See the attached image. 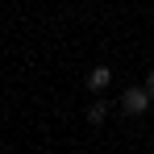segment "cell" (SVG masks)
Listing matches in <instances>:
<instances>
[{
    "label": "cell",
    "instance_id": "cell-3",
    "mask_svg": "<svg viewBox=\"0 0 154 154\" xmlns=\"http://www.w3.org/2000/svg\"><path fill=\"white\" fill-rule=\"evenodd\" d=\"M104 112H108L104 104H92V108H88V121H96V125H100V121H104Z\"/></svg>",
    "mask_w": 154,
    "mask_h": 154
},
{
    "label": "cell",
    "instance_id": "cell-1",
    "mask_svg": "<svg viewBox=\"0 0 154 154\" xmlns=\"http://www.w3.org/2000/svg\"><path fill=\"white\" fill-rule=\"evenodd\" d=\"M150 92H146V88H129L125 96H121V112H129V117H137V112H146V108H150Z\"/></svg>",
    "mask_w": 154,
    "mask_h": 154
},
{
    "label": "cell",
    "instance_id": "cell-2",
    "mask_svg": "<svg viewBox=\"0 0 154 154\" xmlns=\"http://www.w3.org/2000/svg\"><path fill=\"white\" fill-rule=\"evenodd\" d=\"M108 83H112V71H108V67H92V71H88V88H92V92H104Z\"/></svg>",
    "mask_w": 154,
    "mask_h": 154
},
{
    "label": "cell",
    "instance_id": "cell-4",
    "mask_svg": "<svg viewBox=\"0 0 154 154\" xmlns=\"http://www.w3.org/2000/svg\"><path fill=\"white\" fill-rule=\"evenodd\" d=\"M146 92H150V96H154V71H150V75H146Z\"/></svg>",
    "mask_w": 154,
    "mask_h": 154
}]
</instances>
